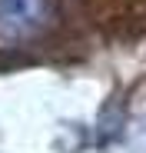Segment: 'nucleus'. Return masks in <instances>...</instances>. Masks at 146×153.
Wrapping results in <instances>:
<instances>
[{
  "instance_id": "nucleus-1",
  "label": "nucleus",
  "mask_w": 146,
  "mask_h": 153,
  "mask_svg": "<svg viewBox=\"0 0 146 153\" xmlns=\"http://www.w3.org/2000/svg\"><path fill=\"white\" fill-rule=\"evenodd\" d=\"M46 17V0H0V33L27 37Z\"/></svg>"
}]
</instances>
